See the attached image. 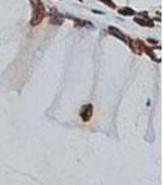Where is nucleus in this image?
<instances>
[{
    "instance_id": "nucleus-1",
    "label": "nucleus",
    "mask_w": 164,
    "mask_h": 185,
    "mask_svg": "<svg viewBox=\"0 0 164 185\" xmlns=\"http://www.w3.org/2000/svg\"><path fill=\"white\" fill-rule=\"evenodd\" d=\"M45 15H46V9H45L43 4L40 2V0H37L36 3H34V13H32L31 25H32V26L38 25V24L43 20Z\"/></svg>"
},
{
    "instance_id": "nucleus-2",
    "label": "nucleus",
    "mask_w": 164,
    "mask_h": 185,
    "mask_svg": "<svg viewBox=\"0 0 164 185\" xmlns=\"http://www.w3.org/2000/svg\"><path fill=\"white\" fill-rule=\"evenodd\" d=\"M93 112H94V107H93V105L88 104V105L83 106V107H82V111H80V117H82V120H83L84 122H88V121L91 118Z\"/></svg>"
},
{
    "instance_id": "nucleus-3",
    "label": "nucleus",
    "mask_w": 164,
    "mask_h": 185,
    "mask_svg": "<svg viewBox=\"0 0 164 185\" xmlns=\"http://www.w3.org/2000/svg\"><path fill=\"white\" fill-rule=\"evenodd\" d=\"M108 31H109V34L110 35H112V36H115V37H117V38H120V40H122L123 42H126V43H128L127 41V37L121 32V31L118 30V28H116L115 26H109V28H108Z\"/></svg>"
},
{
    "instance_id": "nucleus-4",
    "label": "nucleus",
    "mask_w": 164,
    "mask_h": 185,
    "mask_svg": "<svg viewBox=\"0 0 164 185\" xmlns=\"http://www.w3.org/2000/svg\"><path fill=\"white\" fill-rule=\"evenodd\" d=\"M49 21H51V24H53V25H60V24L63 22V16H62L57 10H52Z\"/></svg>"
},
{
    "instance_id": "nucleus-5",
    "label": "nucleus",
    "mask_w": 164,
    "mask_h": 185,
    "mask_svg": "<svg viewBox=\"0 0 164 185\" xmlns=\"http://www.w3.org/2000/svg\"><path fill=\"white\" fill-rule=\"evenodd\" d=\"M135 22H137V24L141 25V26H147V27H153V26H154V24H153L151 20H148V19L135 17Z\"/></svg>"
},
{
    "instance_id": "nucleus-6",
    "label": "nucleus",
    "mask_w": 164,
    "mask_h": 185,
    "mask_svg": "<svg viewBox=\"0 0 164 185\" xmlns=\"http://www.w3.org/2000/svg\"><path fill=\"white\" fill-rule=\"evenodd\" d=\"M118 14L122 15V16H133L136 13H135V10H132L131 8H122V9L118 10Z\"/></svg>"
},
{
    "instance_id": "nucleus-7",
    "label": "nucleus",
    "mask_w": 164,
    "mask_h": 185,
    "mask_svg": "<svg viewBox=\"0 0 164 185\" xmlns=\"http://www.w3.org/2000/svg\"><path fill=\"white\" fill-rule=\"evenodd\" d=\"M100 2H103L105 5H108V6H109V8H111V9H115V8H116L115 3H112L111 0H100Z\"/></svg>"
},
{
    "instance_id": "nucleus-8",
    "label": "nucleus",
    "mask_w": 164,
    "mask_h": 185,
    "mask_svg": "<svg viewBox=\"0 0 164 185\" xmlns=\"http://www.w3.org/2000/svg\"><path fill=\"white\" fill-rule=\"evenodd\" d=\"M93 13H94V14H97V15H104V14H105V13L99 11V10H93Z\"/></svg>"
},
{
    "instance_id": "nucleus-9",
    "label": "nucleus",
    "mask_w": 164,
    "mask_h": 185,
    "mask_svg": "<svg viewBox=\"0 0 164 185\" xmlns=\"http://www.w3.org/2000/svg\"><path fill=\"white\" fill-rule=\"evenodd\" d=\"M148 42L152 43V45H155V43H157V41H155V40H152V38H148Z\"/></svg>"
}]
</instances>
